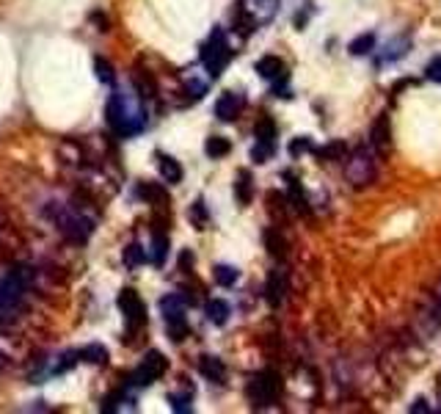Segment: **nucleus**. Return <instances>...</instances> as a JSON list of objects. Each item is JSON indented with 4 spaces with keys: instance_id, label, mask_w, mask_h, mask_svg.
I'll list each match as a JSON object with an SVG mask.
<instances>
[{
    "instance_id": "f257e3e1",
    "label": "nucleus",
    "mask_w": 441,
    "mask_h": 414,
    "mask_svg": "<svg viewBox=\"0 0 441 414\" xmlns=\"http://www.w3.org/2000/svg\"><path fill=\"white\" fill-rule=\"evenodd\" d=\"M108 124L119 133V135H133L144 127V114L135 111L124 94H113L108 103Z\"/></svg>"
},
{
    "instance_id": "f03ea898",
    "label": "nucleus",
    "mask_w": 441,
    "mask_h": 414,
    "mask_svg": "<svg viewBox=\"0 0 441 414\" xmlns=\"http://www.w3.org/2000/svg\"><path fill=\"white\" fill-rule=\"evenodd\" d=\"M229 59H232V50H229V45H226V36H223L221 28H216V31L210 34L207 45L202 47V64H204V69H207L213 77H218L221 72H223V66L229 64Z\"/></svg>"
},
{
    "instance_id": "7ed1b4c3",
    "label": "nucleus",
    "mask_w": 441,
    "mask_h": 414,
    "mask_svg": "<svg viewBox=\"0 0 441 414\" xmlns=\"http://www.w3.org/2000/svg\"><path fill=\"white\" fill-rule=\"evenodd\" d=\"M375 175H378V166H375V158L367 149H356L345 163V179L356 188L370 185L375 179Z\"/></svg>"
},
{
    "instance_id": "20e7f679",
    "label": "nucleus",
    "mask_w": 441,
    "mask_h": 414,
    "mask_svg": "<svg viewBox=\"0 0 441 414\" xmlns=\"http://www.w3.org/2000/svg\"><path fill=\"white\" fill-rule=\"evenodd\" d=\"M278 390H281V384H278L276 373L268 370V373H260V376L251 378V384H248V398H251L254 406H268V404L276 401Z\"/></svg>"
},
{
    "instance_id": "39448f33",
    "label": "nucleus",
    "mask_w": 441,
    "mask_h": 414,
    "mask_svg": "<svg viewBox=\"0 0 441 414\" xmlns=\"http://www.w3.org/2000/svg\"><path fill=\"white\" fill-rule=\"evenodd\" d=\"M160 309L165 315V326H168V334L174 337V343L185 340L188 329H185V304L179 296H165L160 301Z\"/></svg>"
},
{
    "instance_id": "423d86ee",
    "label": "nucleus",
    "mask_w": 441,
    "mask_h": 414,
    "mask_svg": "<svg viewBox=\"0 0 441 414\" xmlns=\"http://www.w3.org/2000/svg\"><path fill=\"white\" fill-rule=\"evenodd\" d=\"M119 309L124 312V320H127L130 332H135V329H141V326L147 323L144 301H141V296H138L133 288H124V290L119 293Z\"/></svg>"
},
{
    "instance_id": "0eeeda50",
    "label": "nucleus",
    "mask_w": 441,
    "mask_h": 414,
    "mask_svg": "<svg viewBox=\"0 0 441 414\" xmlns=\"http://www.w3.org/2000/svg\"><path fill=\"white\" fill-rule=\"evenodd\" d=\"M55 224H58V230L69 237L72 243H86V240L91 237V232H94V224H91L89 219L69 216V213H63V210H58V216H55Z\"/></svg>"
},
{
    "instance_id": "6e6552de",
    "label": "nucleus",
    "mask_w": 441,
    "mask_h": 414,
    "mask_svg": "<svg viewBox=\"0 0 441 414\" xmlns=\"http://www.w3.org/2000/svg\"><path fill=\"white\" fill-rule=\"evenodd\" d=\"M165 367H168V362H165V356L160 351H149V354L144 356V362H141V367L133 373V381L135 384H152L155 378H160L165 373Z\"/></svg>"
},
{
    "instance_id": "1a4fd4ad",
    "label": "nucleus",
    "mask_w": 441,
    "mask_h": 414,
    "mask_svg": "<svg viewBox=\"0 0 441 414\" xmlns=\"http://www.w3.org/2000/svg\"><path fill=\"white\" fill-rule=\"evenodd\" d=\"M240 8L260 25V22H271V20H274L276 8H278V0H243Z\"/></svg>"
},
{
    "instance_id": "9d476101",
    "label": "nucleus",
    "mask_w": 441,
    "mask_h": 414,
    "mask_svg": "<svg viewBox=\"0 0 441 414\" xmlns=\"http://www.w3.org/2000/svg\"><path fill=\"white\" fill-rule=\"evenodd\" d=\"M240 111H243V97H240V94L226 91L218 103H216V117H218L221 121H234Z\"/></svg>"
},
{
    "instance_id": "9b49d317",
    "label": "nucleus",
    "mask_w": 441,
    "mask_h": 414,
    "mask_svg": "<svg viewBox=\"0 0 441 414\" xmlns=\"http://www.w3.org/2000/svg\"><path fill=\"white\" fill-rule=\"evenodd\" d=\"M408 50H411V36H405V34H403V36H394L384 50H381L378 64H389V61L405 59V56H408Z\"/></svg>"
},
{
    "instance_id": "f8f14e48",
    "label": "nucleus",
    "mask_w": 441,
    "mask_h": 414,
    "mask_svg": "<svg viewBox=\"0 0 441 414\" xmlns=\"http://www.w3.org/2000/svg\"><path fill=\"white\" fill-rule=\"evenodd\" d=\"M373 147L378 149V152H389L391 149V130H389V117L381 114V117L375 119V124H373Z\"/></svg>"
},
{
    "instance_id": "ddd939ff",
    "label": "nucleus",
    "mask_w": 441,
    "mask_h": 414,
    "mask_svg": "<svg viewBox=\"0 0 441 414\" xmlns=\"http://www.w3.org/2000/svg\"><path fill=\"white\" fill-rule=\"evenodd\" d=\"M257 72H260L265 80H284V77H287L284 61L276 59V56H265V59L257 61Z\"/></svg>"
},
{
    "instance_id": "4468645a",
    "label": "nucleus",
    "mask_w": 441,
    "mask_h": 414,
    "mask_svg": "<svg viewBox=\"0 0 441 414\" xmlns=\"http://www.w3.org/2000/svg\"><path fill=\"white\" fill-rule=\"evenodd\" d=\"M284 293H287V282H284V274L281 271H274L271 276H268V288H265V296L268 301L278 306L281 301H284Z\"/></svg>"
},
{
    "instance_id": "2eb2a0df",
    "label": "nucleus",
    "mask_w": 441,
    "mask_h": 414,
    "mask_svg": "<svg viewBox=\"0 0 441 414\" xmlns=\"http://www.w3.org/2000/svg\"><path fill=\"white\" fill-rule=\"evenodd\" d=\"M199 370L210 378V381H223L226 378V367H223V362H221L218 356H202V362H199Z\"/></svg>"
},
{
    "instance_id": "dca6fc26",
    "label": "nucleus",
    "mask_w": 441,
    "mask_h": 414,
    "mask_svg": "<svg viewBox=\"0 0 441 414\" xmlns=\"http://www.w3.org/2000/svg\"><path fill=\"white\" fill-rule=\"evenodd\" d=\"M188 219H190V224H193L196 230H207V221H210V216H207V205H204L202 199H196V202L188 207Z\"/></svg>"
},
{
    "instance_id": "f3484780",
    "label": "nucleus",
    "mask_w": 441,
    "mask_h": 414,
    "mask_svg": "<svg viewBox=\"0 0 441 414\" xmlns=\"http://www.w3.org/2000/svg\"><path fill=\"white\" fill-rule=\"evenodd\" d=\"M207 318H210V323L223 326V323H226V318H229V304H226V301H221V298H213V301L207 304Z\"/></svg>"
},
{
    "instance_id": "a211bd4d",
    "label": "nucleus",
    "mask_w": 441,
    "mask_h": 414,
    "mask_svg": "<svg viewBox=\"0 0 441 414\" xmlns=\"http://www.w3.org/2000/svg\"><path fill=\"white\" fill-rule=\"evenodd\" d=\"M213 276H216V282H218L221 288H232V285L240 279V271H237L234 265H216V268H213Z\"/></svg>"
},
{
    "instance_id": "6ab92c4d",
    "label": "nucleus",
    "mask_w": 441,
    "mask_h": 414,
    "mask_svg": "<svg viewBox=\"0 0 441 414\" xmlns=\"http://www.w3.org/2000/svg\"><path fill=\"white\" fill-rule=\"evenodd\" d=\"M160 175L168 185H177L182 179V166L174 161V158H160Z\"/></svg>"
},
{
    "instance_id": "aec40b11",
    "label": "nucleus",
    "mask_w": 441,
    "mask_h": 414,
    "mask_svg": "<svg viewBox=\"0 0 441 414\" xmlns=\"http://www.w3.org/2000/svg\"><path fill=\"white\" fill-rule=\"evenodd\" d=\"M350 56H367L370 50H375V34H361L359 39L350 42Z\"/></svg>"
},
{
    "instance_id": "412c9836",
    "label": "nucleus",
    "mask_w": 441,
    "mask_h": 414,
    "mask_svg": "<svg viewBox=\"0 0 441 414\" xmlns=\"http://www.w3.org/2000/svg\"><path fill=\"white\" fill-rule=\"evenodd\" d=\"M204 149H207V155H210V158H223V155H229L232 144H229L226 138H221V135H213V138H207Z\"/></svg>"
},
{
    "instance_id": "4be33fe9",
    "label": "nucleus",
    "mask_w": 441,
    "mask_h": 414,
    "mask_svg": "<svg viewBox=\"0 0 441 414\" xmlns=\"http://www.w3.org/2000/svg\"><path fill=\"white\" fill-rule=\"evenodd\" d=\"M77 356H80L83 362H91V364H105V362H108V351H105L103 346H86Z\"/></svg>"
},
{
    "instance_id": "5701e85b",
    "label": "nucleus",
    "mask_w": 441,
    "mask_h": 414,
    "mask_svg": "<svg viewBox=\"0 0 441 414\" xmlns=\"http://www.w3.org/2000/svg\"><path fill=\"white\" fill-rule=\"evenodd\" d=\"M274 138H276V127L271 119H262L257 124V144H265V147H274Z\"/></svg>"
},
{
    "instance_id": "b1692460",
    "label": "nucleus",
    "mask_w": 441,
    "mask_h": 414,
    "mask_svg": "<svg viewBox=\"0 0 441 414\" xmlns=\"http://www.w3.org/2000/svg\"><path fill=\"white\" fill-rule=\"evenodd\" d=\"M124 265H130V268H135V265H141L144 260H147V251L138 246V243H130L127 249H124Z\"/></svg>"
},
{
    "instance_id": "393cba45",
    "label": "nucleus",
    "mask_w": 441,
    "mask_h": 414,
    "mask_svg": "<svg viewBox=\"0 0 441 414\" xmlns=\"http://www.w3.org/2000/svg\"><path fill=\"white\" fill-rule=\"evenodd\" d=\"M165 251H168V237L155 232V240H152V263H155V265H163Z\"/></svg>"
},
{
    "instance_id": "a878e982",
    "label": "nucleus",
    "mask_w": 441,
    "mask_h": 414,
    "mask_svg": "<svg viewBox=\"0 0 441 414\" xmlns=\"http://www.w3.org/2000/svg\"><path fill=\"white\" fill-rule=\"evenodd\" d=\"M138 193H141V196H147V199H152V202H155V205H160V207L168 205V196H165V191L160 188V185H141V188H138Z\"/></svg>"
},
{
    "instance_id": "bb28decb",
    "label": "nucleus",
    "mask_w": 441,
    "mask_h": 414,
    "mask_svg": "<svg viewBox=\"0 0 441 414\" xmlns=\"http://www.w3.org/2000/svg\"><path fill=\"white\" fill-rule=\"evenodd\" d=\"M237 199H240L243 205L251 202V175H248V172H240V175H237Z\"/></svg>"
},
{
    "instance_id": "cd10ccee",
    "label": "nucleus",
    "mask_w": 441,
    "mask_h": 414,
    "mask_svg": "<svg viewBox=\"0 0 441 414\" xmlns=\"http://www.w3.org/2000/svg\"><path fill=\"white\" fill-rule=\"evenodd\" d=\"M265 243H268V251L274 254V257H284V249H287V243H284V237L274 232V230H268L265 232Z\"/></svg>"
},
{
    "instance_id": "c85d7f7f",
    "label": "nucleus",
    "mask_w": 441,
    "mask_h": 414,
    "mask_svg": "<svg viewBox=\"0 0 441 414\" xmlns=\"http://www.w3.org/2000/svg\"><path fill=\"white\" fill-rule=\"evenodd\" d=\"M94 69H97V77H100L103 83H108V86H110V83L116 80V75H113V66H110L105 59H97V61H94Z\"/></svg>"
},
{
    "instance_id": "c756f323",
    "label": "nucleus",
    "mask_w": 441,
    "mask_h": 414,
    "mask_svg": "<svg viewBox=\"0 0 441 414\" xmlns=\"http://www.w3.org/2000/svg\"><path fill=\"white\" fill-rule=\"evenodd\" d=\"M425 72H428V77H431V80H436V83H441V59H433V61H431Z\"/></svg>"
},
{
    "instance_id": "7c9ffc66",
    "label": "nucleus",
    "mask_w": 441,
    "mask_h": 414,
    "mask_svg": "<svg viewBox=\"0 0 441 414\" xmlns=\"http://www.w3.org/2000/svg\"><path fill=\"white\" fill-rule=\"evenodd\" d=\"M309 149H312V141H309V138H298V141H292V147H290L292 155H298V152H309Z\"/></svg>"
},
{
    "instance_id": "2f4dec72",
    "label": "nucleus",
    "mask_w": 441,
    "mask_h": 414,
    "mask_svg": "<svg viewBox=\"0 0 441 414\" xmlns=\"http://www.w3.org/2000/svg\"><path fill=\"white\" fill-rule=\"evenodd\" d=\"M345 152V144H329L326 149H320V158H334V155H342Z\"/></svg>"
},
{
    "instance_id": "473e14b6",
    "label": "nucleus",
    "mask_w": 441,
    "mask_h": 414,
    "mask_svg": "<svg viewBox=\"0 0 441 414\" xmlns=\"http://www.w3.org/2000/svg\"><path fill=\"white\" fill-rule=\"evenodd\" d=\"M171 404H174V412H188V409H190V406H188V404H190L188 398H171Z\"/></svg>"
},
{
    "instance_id": "72a5a7b5",
    "label": "nucleus",
    "mask_w": 441,
    "mask_h": 414,
    "mask_svg": "<svg viewBox=\"0 0 441 414\" xmlns=\"http://www.w3.org/2000/svg\"><path fill=\"white\" fill-rule=\"evenodd\" d=\"M6 364H8V362H6V356L0 354V370H6Z\"/></svg>"
}]
</instances>
